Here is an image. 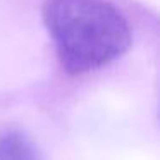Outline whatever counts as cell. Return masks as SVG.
<instances>
[{
  "instance_id": "obj_1",
  "label": "cell",
  "mask_w": 160,
  "mask_h": 160,
  "mask_svg": "<svg viewBox=\"0 0 160 160\" xmlns=\"http://www.w3.org/2000/svg\"><path fill=\"white\" fill-rule=\"evenodd\" d=\"M43 21L71 74L100 69L131 47L128 19L105 0H47Z\"/></svg>"
},
{
  "instance_id": "obj_2",
  "label": "cell",
  "mask_w": 160,
  "mask_h": 160,
  "mask_svg": "<svg viewBox=\"0 0 160 160\" xmlns=\"http://www.w3.org/2000/svg\"><path fill=\"white\" fill-rule=\"evenodd\" d=\"M0 160H45L31 136L21 128L9 126L0 131Z\"/></svg>"
}]
</instances>
